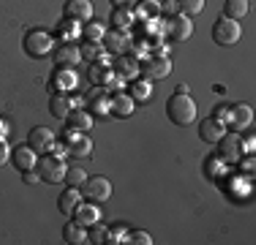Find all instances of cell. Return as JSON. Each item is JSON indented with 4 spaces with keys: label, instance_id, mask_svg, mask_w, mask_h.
<instances>
[{
    "label": "cell",
    "instance_id": "cell-1",
    "mask_svg": "<svg viewBox=\"0 0 256 245\" xmlns=\"http://www.w3.org/2000/svg\"><path fill=\"white\" fill-rule=\"evenodd\" d=\"M166 114H169V120H172L174 126L188 128V126H194V122H196V118H199V106H196V101H194V98L188 96V93H178V96L169 98Z\"/></svg>",
    "mask_w": 256,
    "mask_h": 245
},
{
    "label": "cell",
    "instance_id": "cell-2",
    "mask_svg": "<svg viewBox=\"0 0 256 245\" xmlns=\"http://www.w3.org/2000/svg\"><path fill=\"white\" fill-rule=\"evenodd\" d=\"M242 38V28L237 20H229V16H221L216 24H212V41L221 46H234L240 44Z\"/></svg>",
    "mask_w": 256,
    "mask_h": 245
},
{
    "label": "cell",
    "instance_id": "cell-3",
    "mask_svg": "<svg viewBox=\"0 0 256 245\" xmlns=\"http://www.w3.org/2000/svg\"><path fill=\"white\" fill-rule=\"evenodd\" d=\"M79 188H82V199L93 202V204H104L112 199V182L106 177H88Z\"/></svg>",
    "mask_w": 256,
    "mask_h": 245
},
{
    "label": "cell",
    "instance_id": "cell-4",
    "mask_svg": "<svg viewBox=\"0 0 256 245\" xmlns=\"http://www.w3.org/2000/svg\"><path fill=\"white\" fill-rule=\"evenodd\" d=\"M66 172H68V166H66L63 156H44L38 164V174L44 182H52V186H58V182H66Z\"/></svg>",
    "mask_w": 256,
    "mask_h": 245
},
{
    "label": "cell",
    "instance_id": "cell-5",
    "mask_svg": "<svg viewBox=\"0 0 256 245\" xmlns=\"http://www.w3.org/2000/svg\"><path fill=\"white\" fill-rule=\"evenodd\" d=\"M254 126V109L251 104H234V106L226 109V128L234 134H242V131H251Z\"/></svg>",
    "mask_w": 256,
    "mask_h": 245
},
{
    "label": "cell",
    "instance_id": "cell-6",
    "mask_svg": "<svg viewBox=\"0 0 256 245\" xmlns=\"http://www.w3.org/2000/svg\"><path fill=\"white\" fill-rule=\"evenodd\" d=\"M52 49H54V41L46 30H30L25 36V52L30 58L41 60V58H46V54H52Z\"/></svg>",
    "mask_w": 256,
    "mask_h": 245
},
{
    "label": "cell",
    "instance_id": "cell-7",
    "mask_svg": "<svg viewBox=\"0 0 256 245\" xmlns=\"http://www.w3.org/2000/svg\"><path fill=\"white\" fill-rule=\"evenodd\" d=\"M164 33H166V38H172L174 44H182V41H188V38L194 36V22H191V16L174 14L172 20L164 24Z\"/></svg>",
    "mask_w": 256,
    "mask_h": 245
},
{
    "label": "cell",
    "instance_id": "cell-8",
    "mask_svg": "<svg viewBox=\"0 0 256 245\" xmlns=\"http://www.w3.org/2000/svg\"><path fill=\"white\" fill-rule=\"evenodd\" d=\"M139 74H142L148 82H158V79H166L169 74H172V63H169L166 58H148L142 66H139Z\"/></svg>",
    "mask_w": 256,
    "mask_h": 245
},
{
    "label": "cell",
    "instance_id": "cell-9",
    "mask_svg": "<svg viewBox=\"0 0 256 245\" xmlns=\"http://www.w3.org/2000/svg\"><path fill=\"white\" fill-rule=\"evenodd\" d=\"M88 109H90V114H98V118L112 114V98H109L106 90L96 84V90L88 93Z\"/></svg>",
    "mask_w": 256,
    "mask_h": 245
},
{
    "label": "cell",
    "instance_id": "cell-10",
    "mask_svg": "<svg viewBox=\"0 0 256 245\" xmlns=\"http://www.w3.org/2000/svg\"><path fill=\"white\" fill-rule=\"evenodd\" d=\"M28 144L33 147L36 152H52L54 150V134L46 126H38V128H33V131H30Z\"/></svg>",
    "mask_w": 256,
    "mask_h": 245
},
{
    "label": "cell",
    "instance_id": "cell-11",
    "mask_svg": "<svg viewBox=\"0 0 256 245\" xmlns=\"http://www.w3.org/2000/svg\"><path fill=\"white\" fill-rule=\"evenodd\" d=\"M104 49L106 52H112V54H123L128 46H131V36H128V30H120V28H114V30H106V36H104Z\"/></svg>",
    "mask_w": 256,
    "mask_h": 245
},
{
    "label": "cell",
    "instance_id": "cell-12",
    "mask_svg": "<svg viewBox=\"0 0 256 245\" xmlns=\"http://www.w3.org/2000/svg\"><path fill=\"white\" fill-rule=\"evenodd\" d=\"M199 136H202L207 144H218L226 136V126L216 118H207V120H202V126H199Z\"/></svg>",
    "mask_w": 256,
    "mask_h": 245
},
{
    "label": "cell",
    "instance_id": "cell-13",
    "mask_svg": "<svg viewBox=\"0 0 256 245\" xmlns=\"http://www.w3.org/2000/svg\"><path fill=\"white\" fill-rule=\"evenodd\" d=\"M66 20H74V22H90L93 20V3L90 0H68L66 3Z\"/></svg>",
    "mask_w": 256,
    "mask_h": 245
},
{
    "label": "cell",
    "instance_id": "cell-14",
    "mask_svg": "<svg viewBox=\"0 0 256 245\" xmlns=\"http://www.w3.org/2000/svg\"><path fill=\"white\" fill-rule=\"evenodd\" d=\"M11 161H14V166L20 172H30V169H36V164H38V152H36L30 144H25V147L20 144L16 150H11Z\"/></svg>",
    "mask_w": 256,
    "mask_h": 245
},
{
    "label": "cell",
    "instance_id": "cell-15",
    "mask_svg": "<svg viewBox=\"0 0 256 245\" xmlns=\"http://www.w3.org/2000/svg\"><path fill=\"white\" fill-rule=\"evenodd\" d=\"M79 63H82L79 46L63 44L60 49H54V66H58V68H74V66H79Z\"/></svg>",
    "mask_w": 256,
    "mask_h": 245
},
{
    "label": "cell",
    "instance_id": "cell-16",
    "mask_svg": "<svg viewBox=\"0 0 256 245\" xmlns=\"http://www.w3.org/2000/svg\"><path fill=\"white\" fill-rule=\"evenodd\" d=\"M218 147H221V156L226 158V161H240V156H242V139H240V134H226V136L218 142Z\"/></svg>",
    "mask_w": 256,
    "mask_h": 245
},
{
    "label": "cell",
    "instance_id": "cell-17",
    "mask_svg": "<svg viewBox=\"0 0 256 245\" xmlns=\"http://www.w3.org/2000/svg\"><path fill=\"white\" fill-rule=\"evenodd\" d=\"M98 218H101V210H98V204H93V202H88V204L82 202V204L74 210V220L79 226H84V229L96 226V224H98Z\"/></svg>",
    "mask_w": 256,
    "mask_h": 245
},
{
    "label": "cell",
    "instance_id": "cell-18",
    "mask_svg": "<svg viewBox=\"0 0 256 245\" xmlns=\"http://www.w3.org/2000/svg\"><path fill=\"white\" fill-rule=\"evenodd\" d=\"M76 84H79V76L74 68H58V74L52 79V88L58 93H71V90H76Z\"/></svg>",
    "mask_w": 256,
    "mask_h": 245
},
{
    "label": "cell",
    "instance_id": "cell-19",
    "mask_svg": "<svg viewBox=\"0 0 256 245\" xmlns=\"http://www.w3.org/2000/svg\"><path fill=\"white\" fill-rule=\"evenodd\" d=\"M93 152V142H90L88 134H76L74 139L66 142V156H74V158H88Z\"/></svg>",
    "mask_w": 256,
    "mask_h": 245
},
{
    "label": "cell",
    "instance_id": "cell-20",
    "mask_svg": "<svg viewBox=\"0 0 256 245\" xmlns=\"http://www.w3.org/2000/svg\"><path fill=\"white\" fill-rule=\"evenodd\" d=\"M82 202H84L82 199V191L68 186V191H63V194H60V199H58V210L63 212V216H74V210L82 204Z\"/></svg>",
    "mask_w": 256,
    "mask_h": 245
},
{
    "label": "cell",
    "instance_id": "cell-21",
    "mask_svg": "<svg viewBox=\"0 0 256 245\" xmlns=\"http://www.w3.org/2000/svg\"><path fill=\"white\" fill-rule=\"evenodd\" d=\"M136 112V101H134L128 93H114L112 96V114L114 118H131V114Z\"/></svg>",
    "mask_w": 256,
    "mask_h": 245
},
{
    "label": "cell",
    "instance_id": "cell-22",
    "mask_svg": "<svg viewBox=\"0 0 256 245\" xmlns=\"http://www.w3.org/2000/svg\"><path fill=\"white\" fill-rule=\"evenodd\" d=\"M50 112H52L58 120H66L71 112H74V101H71L66 93H54V96L50 98Z\"/></svg>",
    "mask_w": 256,
    "mask_h": 245
},
{
    "label": "cell",
    "instance_id": "cell-23",
    "mask_svg": "<svg viewBox=\"0 0 256 245\" xmlns=\"http://www.w3.org/2000/svg\"><path fill=\"white\" fill-rule=\"evenodd\" d=\"M66 120H68V128H71V131H76V134H88L90 128H93V114L82 112V109H74Z\"/></svg>",
    "mask_w": 256,
    "mask_h": 245
},
{
    "label": "cell",
    "instance_id": "cell-24",
    "mask_svg": "<svg viewBox=\"0 0 256 245\" xmlns=\"http://www.w3.org/2000/svg\"><path fill=\"white\" fill-rule=\"evenodd\" d=\"M114 66H118L114 71H118L123 79H134V76H139V66H142V63H139L136 58H128V54H120V58H118V63H114Z\"/></svg>",
    "mask_w": 256,
    "mask_h": 245
},
{
    "label": "cell",
    "instance_id": "cell-25",
    "mask_svg": "<svg viewBox=\"0 0 256 245\" xmlns=\"http://www.w3.org/2000/svg\"><path fill=\"white\" fill-rule=\"evenodd\" d=\"M63 237H66V242H71V245H84L88 242V229L79 226L76 220H71V224H66Z\"/></svg>",
    "mask_w": 256,
    "mask_h": 245
},
{
    "label": "cell",
    "instance_id": "cell-26",
    "mask_svg": "<svg viewBox=\"0 0 256 245\" xmlns=\"http://www.w3.org/2000/svg\"><path fill=\"white\" fill-rule=\"evenodd\" d=\"M248 8H251V3H248V0H226V6H224V11H226V14H224V16L240 22L242 16L248 14Z\"/></svg>",
    "mask_w": 256,
    "mask_h": 245
},
{
    "label": "cell",
    "instance_id": "cell-27",
    "mask_svg": "<svg viewBox=\"0 0 256 245\" xmlns=\"http://www.w3.org/2000/svg\"><path fill=\"white\" fill-rule=\"evenodd\" d=\"M98 88H104L106 93H123V88H126V79L120 76V74H112V71H106L104 74V79H101V84Z\"/></svg>",
    "mask_w": 256,
    "mask_h": 245
},
{
    "label": "cell",
    "instance_id": "cell-28",
    "mask_svg": "<svg viewBox=\"0 0 256 245\" xmlns=\"http://www.w3.org/2000/svg\"><path fill=\"white\" fill-rule=\"evenodd\" d=\"M82 36L90 41V44H101V41H104V36H106V28H104L101 22H84Z\"/></svg>",
    "mask_w": 256,
    "mask_h": 245
},
{
    "label": "cell",
    "instance_id": "cell-29",
    "mask_svg": "<svg viewBox=\"0 0 256 245\" xmlns=\"http://www.w3.org/2000/svg\"><path fill=\"white\" fill-rule=\"evenodd\" d=\"M112 22H114V28H120V30H128L134 22H136V14H134L131 8H114V14H112Z\"/></svg>",
    "mask_w": 256,
    "mask_h": 245
},
{
    "label": "cell",
    "instance_id": "cell-30",
    "mask_svg": "<svg viewBox=\"0 0 256 245\" xmlns=\"http://www.w3.org/2000/svg\"><path fill=\"white\" fill-rule=\"evenodd\" d=\"M58 36L66 41V44H71V41H76L79 38V22L74 20H68V22H60V28H58Z\"/></svg>",
    "mask_w": 256,
    "mask_h": 245
},
{
    "label": "cell",
    "instance_id": "cell-31",
    "mask_svg": "<svg viewBox=\"0 0 256 245\" xmlns=\"http://www.w3.org/2000/svg\"><path fill=\"white\" fill-rule=\"evenodd\" d=\"M150 96H153V88H150L148 79H139V82L131 84V98L134 101H148Z\"/></svg>",
    "mask_w": 256,
    "mask_h": 245
},
{
    "label": "cell",
    "instance_id": "cell-32",
    "mask_svg": "<svg viewBox=\"0 0 256 245\" xmlns=\"http://www.w3.org/2000/svg\"><path fill=\"white\" fill-rule=\"evenodd\" d=\"M79 54H82V60H88V63H96L101 54H106V49H104V44H90L88 41V44L79 49Z\"/></svg>",
    "mask_w": 256,
    "mask_h": 245
},
{
    "label": "cell",
    "instance_id": "cell-33",
    "mask_svg": "<svg viewBox=\"0 0 256 245\" xmlns=\"http://www.w3.org/2000/svg\"><path fill=\"white\" fill-rule=\"evenodd\" d=\"M178 3H180V8L186 16H196L204 11V0H178Z\"/></svg>",
    "mask_w": 256,
    "mask_h": 245
},
{
    "label": "cell",
    "instance_id": "cell-34",
    "mask_svg": "<svg viewBox=\"0 0 256 245\" xmlns=\"http://www.w3.org/2000/svg\"><path fill=\"white\" fill-rule=\"evenodd\" d=\"M84 180H88V172H84V169H79V166H74V169H68V172H66V182H68L71 188H79Z\"/></svg>",
    "mask_w": 256,
    "mask_h": 245
},
{
    "label": "cell",
    "instance_id": "cell-35",
    "mask_svg": "<svg viewBox=\"0 0 256 245\" xmlns=\"http://www.w3.org/2000/svg\"><path fill=\"white\" fill-rule=\"evenodd\" d=\"M161 14V6L158 3H142L136 11V20H153V16Z\"/></svg>",
    "mask_w": 256,
    "mask_h": 245
},
{
    "label": "cell",
    "instance_id": "cell-36",
    "mask_svg": "<svg viewBox=\"0 0 256 245\" xmlns=\"http://www.w3.org/2000/svg\"><path fill=\"white\" fill-rule=\"evenodd\" d=\"M88 242H93V245H101V242H106V229L104 226H90V234H88Z\"/></svg>",
    "mask_w": 256,
    "mask_h": 245
},
{
    "label": "cell",
    "instance_id": "cell-37",
    "mask_svg": "<svg viewBox=\"0 0 256 245\" xmlns=\"http://www.w3.org/2000/svg\"><path fill=\"white\" fill-rule=\"evenodd\" d=\"M106 242H128V232L123 229V226L106 229Z\"/></svg>",
    "mask_w": 256,
    "mask_h": 245
},
{
    "label": "cell",
    "instance_id": "cell-38",
    "mask_svg": "<svg viewBox=\"0 0 256 245\" xmlns=\"http://www.w3.org/2000/svg\"><path fill=\"white\" fill-rule=\"evenodd\" d=\"M128 242H134V245H150V242H153V237H150L148 232H128Z\"/></svg>",
    "mask_w": 256,
    "mask_h": 245
},
{
    "label": "cell",
    "instance_id": "cell-39",
    "mask_svg": "<svg viewBox=\"0 0 256 245\" xmlns=\"http://www.w3.org/2000/svg\"><path fill=\"white\" fill-rule=\"evenodd\" d=\"M109 68H104V66L98 63H93V68H90V82L93 84H101V79H104V74H106Z\"/></svg>",
    "mask_w": 256,
    "mask_h": 245
},
{
    "label": "cell",
    "instance_id": "cell-40",
    "mask_svg": "<svg viewBox=\"0 0 256 245\" xmlns=\"http://www.w3.org/2000/svg\"><path fill=\"white\" fill-rule=\"evenodd\" d=\"M22 180H25L28 186H36V182H41V174L30 169V172H22Z\"/></svg>",
    "mask_w": 256,
    "mask_h": 245
},
{
    "label": "cell",
    "instance_id": "cell-41",
    "mask_svg": "<svg viewBox=\"0 0 256 245\" xmlns=\"http://www.w3.org/2000/svg\"><path fill=\"white\" fill-rule=\"evenodd\" d=\"M8 158H11V147L6 144V139H0V166H3Z\"/></svg>",
    "mask_w": 256,
    "mask_h": 245
},
{
    "label": "cell",
    "instance_id": "cell-42",
    "mask_svg": "<svg viewBox=\"0 0 256 245\" xmlns=\"http://www.w3.org/2000/svg\"><path fill=\"white\" fill-rule=\"evenodd\" d=\"M114 8H134V6H139V0H112Z\"/></svg>",
    "mask_w": 256,
    "mask_h": 245
},
{
    "label": "cell",
    "instance_id": "cell-43",
    "mask_svg": "<svg viewBox=\"0 0 256 245\" xmlns=\"http://www.w3.org/2000/svg\"><path fill=\"white\" fill-rule=\"evenodd\" d=\"M226 109H229V106H218V109H216V114H212V118H216V120H221L224 126H226Z\"/></svg>",
    "mask_w": 256,
    "mask_h": 245
},
{
    "label": "cell",
    "instance_id": "cell-44",
    "mask_svg": "<svg viewBox=\"0 0 256 245\" xmlns=\"http://www.w3.org/2000/svg\"><path fill=\"white\" fill-rule=\"evenodd\" d=\"M6 134H8V122L0 118V139H6Z\"/></svg>",
    "mask_w": 256,
    "mask_h": 245
},
{
    "label": "cell",
    "instance_id": "cell-45",
    "mask_svg": "<svg viewBox=\"0 0 256 245\" xmlns=\"http://www.w3.org/2000/svg\"><path fill=\"white\" fill-rule=\"evenodd\" d=\"M246 150H248V152H254V136H248V139H246Z\"/></svg>",
    "mask_w": 256,
    "mask_h": 245
}]
</instances>
